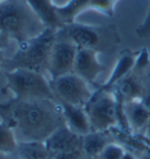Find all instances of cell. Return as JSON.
Segmentation results:
<instances>
[{
	"label": "cell",
	"mask_w": 150,
	"mask_h": 159,
	"mask_svg": "<svg viewBox=\"0 0 150 159\" xmlns=\"http://www.w3.org/2000/svg\"><path fill=\"white\" fill-rule=\"evenodd\" d=\"M0 118L14 130L19 142H45L63 124L61 108L53 99H15L0 103Z\"/></svg>",
	"instance_id": "1"
},
{
	"label": "cell",
	"mask_w": 150,
	"mask_h": 159,
	"mask_svg": "<svg viewBox=\"0 0 150 159\" xmlns=\"http://www.w3.org/2000/svg\"><path fill=\"white\" fill-rule=\"evenodd\" d=\"M45 30L26 0H5L0 4V32L18 45L33 39Z\"/></svg>",
	"instance_id": "2"
},
{
	"label": "cell",
	"mask_w": 150,
	"mask_h": 159,
	"mask_svg": "<svg viewBox=\"0 0 150 159\" xmlns=\"http://www.w3.org/2000/svg\"><path fill=\"white\" fill-rule=\"evenodd\" d=\"M58 30L46 28L35 38L18 45L13 56L4 61L6 71L13 69H30L47 73L52 48L56 41Z\"/></svg>",
	"instance_id": "3"
},
{
	"label": "cell",
	"mask_w": 150,
	"mask_h": 159,
	"mask_svg": "<svg viewBox=\"0 0 150 159\" xmlns=\"http://www.w3.org/2000/svg\"><path fill=\"white\" fill-rule=\"evenodd\" d=\"M6 88L15 99L56 101L46 74L30 69H13L5 73Z\"/></svg>",
	"instance_id": "4"
},
{
	"label": "cell",
	"mask_w": 150,
	"mask_h": 159,
	"mask_svg": "<svg viewBox=\"0 0 150 159\" xmlns=\"http://www.w3.org/2000/svg\"><path fill=\"white\" fill-rule=\"evenodd\" d=\"M91 131H109L119 125V97L113 90L99 88L85 107Z\"/></svg>",
	"instance_id": "5"
},
{
	"label": "cell",
	"mask_w": 150,
	"mask_h": 159,
	"mask_svg": "<svg viewBox=\"0 0 150 159\" xmlns=\"http://www.w3.org/2000/svg\"><path fill=\"white\" fill-rule=\"evenodd\" d=\"M91 84L75 73H69L58 79L50 80V87L55 99L59 103L83 107L89 102L94 90Z\"/></svg>",
	"instance_id": "6"
},
{
	"label": "cell",
	"mask_w": 150,
	"mask_h": 159,
	"mask_svg": "<svg viewBox=\"0 0 150 159\" xmlns=\"http://www.w3.org/2000/svg\"><path fill=\"white\" fill-rule=\"evenodd\" d=\"M77 49V46L74 45L72 41L61 38L56 33V41L52 48L47 68L49 80L58 79L66 74L73 73Z\"/></svg>",
	"instance_id": "7"
},
{
	"label": "cell",
	"mask_w": 150,
	"mask_h": 159,
	"mask_svg": "<svg viewBox=\"0 0 150 159\" xmlns=\"http://www.w3.org/2000/svg\"><path fill=\"white\" fill-rule=\"evenodd\" d=\"M58 35L72 41L77 48H91L96 49L103 41L102 30L94 26L72 22L66 24L58 30Z\"/></svg>",
	"instance_id": "8"
},
{
	"label": "cell",
	"mask_w": 150,
	"mask_h": 159,
	"mask_svg": "<svg viewBox=\"0 0 150 159\" xmlns=\"http://www.w3.org/2000/svg\"><path fill=\"white\" fill-rule=\"evenodd\" d=\"M105 70V66L99 60L97 50L91 48H79L75 57L73 73L79 75L81 79L89 84L95 83L97 77Z\"/></svg>",
	"instance_id": "9"
},
{
	"label": "cell",
	"mask_w": 150,
	"mask_h": 159,
	"mask_svg": "<svg viewBox=\"0 0 150 159\" xmlns=\"http://www.w3.org/2000/svg\"><path fill=\"white\" fill-rule=\"evenodd\" d=\"M45 144L50 156L68 151H82V136L74 134L62 124L48 136Z\"/></svg>",
	"instance_id": "10"
},
{
	"label": "cell",
	"mask_w": 150,
	"mask_h": 159,
	"mask_svg": "<svg viewBox=\"0 0 150 159\" xmlns=\"http://www.w3.org/2000/svg\"><path fill=\"white\" fill-rule=\"evenodd\" d=\"M61 108V114L63 118V124L74 134L79 136H85L91 131L88 115L83 107L59 103Z\"/></svg>",
	"instance_id": "11"
},
{
	"label": "cell",
	"mask_w": 150,
	"mask_h": 159,
	"mask_svg": "<svg viewBox=\"0 0 150 159\" xmlns=\"http://www.w3.org/2000/svg\"><path fill=\"white\" fill-rule=\"evenodd\" d=\"M26 1L46 28L55 30L62 28L63 22L59 16L55 2H53L52 0H26Z\"/></svg>",
	"instance_id": "12"
},
{
	"label": "cell",
	"mask_w": 150,
	"mask_h": 159,
	"mask_svg": "<svg viewBox=\"0 0 150 159\" xmlns=\"http://www.w3.org/2000/svg\"><path fill=\"white\" fill-rule=\"evenodd\" d=\"M123 111H124L125 122L129 129L135 132L144 131L150 122V110L145 108L144 104L141 102V99L124 102Z\"/></svg>",
	"instance_id": "13"
},
{
	"label": "cell",
	"mask_w": 150,
	"mask_h": 159,
	"mask_svg": "<svg viewBox=\"0 0 150 159\" xmlns=\"http://www.w3.org/2000/svg\"><path fill=\"white\" fill-rule=\"evenodd\" d=\"M136 63V56L131 53H124L120 56V59L117 60L114 68L110 73L108 80L105 81V84L101 85V88L107 90H111L119 82L127 77L131 69L135 67Z\"/></svg>",
	"instance_id": "14"
},
{
	"label": "cell",
	"mask_w": 150,
	"mask_h": 159,
	"mask_svg": "<svg viewBox=\"0 0 150 159\" xmlns=\"http://www.w3.org/2000/svg\"><path fill=\"white\" fill-rule=\"evenodd\" d=\"M110 143H113V140L108 131H90L82 136V152L85 156L97 158Z\"/></svg>",
	"instance_id": "15"
},
{
	"label": "cell",
	"mask_w": 150,
	"mask_h": 159,
	"mask_svg": "<svg viewBox=\"0 0 150 159\" xmlns=\"http://www.w3.org/2000/svg\"><path fill=\"white\" fill-rule=\"evenodd\" d=\"M14 154L16 158L20 159H45L52 157L49 151L46 148L45 142L39 140L19 142Z\"/></svg>",
	"instance_id": "16"
},
{
	"label": "cell",
	"mask_w": 150,
	"mask_h": 159,
	"mask_svg": "<svg viewBox=\"0 0 150 159\" xmlns=\"http://www.w3.org/2000/svg\"><path fill=\"white\" fill-rule=\"evenodd\" d=\"M116 91H117V97L122 98L124 102L128 101H134V99H141L143 96V91H142V87H141L140 82L136 79L131 77V76H127L115 85Z\"/></svg>",
	"instance_id": "17"
},
{
	"label": "cell",
	"mask_w": 150,
	"mask_h": 159,
	"mask_svg": "<svg viewBox=\"0 0 150 159\" xmlns=\"http://www.w3.org/2000/svg\"><path fill=\"white\" fill-rule=\"evenodd\" d=\"M19 144V139L11 125L0 119V154H14Z\"/></svg>",
	"instance_id": "18"
},
{
	"label": "cell",
	"mask_w": 150,
	"mask_h": 159,
	"mask_svg": "<svg viewBox=\"0 0 150 159\" xmlns=\"http://www.w3.org/2000/svg\"><path fill=\"white\" fill-rule=\"evenodd\" d=\"M125 150L117 143H110L105 148V150L97 157L99 159H122Z\"/></svg>",
	"instance_id": "19"
},
{
	"label": "cell",
	"mask_w": 150,
	"mask_h": 159,
	"mask_svg": "<svg viewBox=\"0 0 150 159\" xmlns=\"http://www.w3.org/2000/svg\"><path fill=\"white\" fill-rule=\"evenodd\" d=\"M117 1L119 0H90V10L97 11L105 15H111Z\"/></svg>",
	"instance_id": "20"
},
{
	"label": "cell",
	"mask_w": 150,
	"mask_h": 159,
	"mask_svg": "<svg viewBox=\"0 0 150 159\" xmlns=\"http://www.w3.org/2000/svg\"><path fill=\"white\" fill-rule=\"evenodd\" d=\"M136 33L141 38H148V36H150V10L148 12V14H147V16L144 18V20L137 27Z\"/></svg>",
	"instance_id": "21"
},
{
	"label": "cell",
	"mask_w": 150,
	"mask_h": 159,
	"mask_svg": "<svg viewBox=\"0 0 150 159\" xmlns=\"http://www.w3.org/2000/svg\"><path fill=\"white\" fill-rule=\"evenodd\" d=\"M83 156L82 151H68V152H60L52 156L53 159H80Z\"/></svg>",
	"instance_id": "22"
},
{
	"label": "cell",
	"mask_w": 150,
	"mask_h": 159,
	"mask_svg": "<svg viewBox=\"0 0 150 159\" xmlns=\"http://www.w3.org/2000/svg\"><path fill=\"white\" fill-rule=\"evenodd\" d=\"M148 63V52L143 50L138 56H136V63L135 66L138 68H143Z\"/></svg>",
	"instance_id": "23"
},
{
	"label": "cell",
	"mask_w": 150,
	"mask_h": 159,
	"mask_svg": "<svg viewBox=\"0 0 150 159\" xmlns=\"http://www.w3.org/2000/svg\"><path fill=\"white\" fill-rule=\"evenodd\" d=\"M141 102L144 104V107L147 108V109L150 110V90H148L147 93L143 94L142 98H141Z\"/></svg>",
	"instance_id": "24"
},
{
	"label": "cell",
	"mask_w": 150,
	"mask_h": 159,
	"mask_svg": "<svg viewBox=\"0 0 150 159\" xmlns=\"http://www.w3.org/2000/svg\"><path fill=\"white\" fill-rule=\"evenodd\" d=\"M8 41H10V39H8L6 35H4L1 32H0V49L5 48L6 46H7V43H8Z\"/></svg>",
	"instance_id": "25"
},
{
	"label": "cell",
	"mask_w": 150,
	"mask_h": 159,
	"mask_svg": "<svg viewBox=\"0 0 150 159\" xmlns=\"http://www.w3.org/2000/svg\"><path fill=\"white\" fill-rule=\"evenodd\" d=\"M122 159H138V158L135 157L133 153H130V152H128V151H125L124 154H123V157H122Z\"/></svg>",
	"instance_id": "26"
},
{
	"label": "cell",
	"mask_w": 150,
	"mask_h": 159,
	"mask_svg": "<svg viewBox=\"0 0 150 159\" xmlns=\"http://www.w3.org/2000/svg\"><path fill=\"white\" fill-rule=\"evenodd\" d=\"M143 134H144L145 138L150 140V122H149V124L147 125V128L144 129V131H143Z\"/></svg>",
	"instance_id": "27"
},
{
	"label": "cell",
	"mask_w": 150,
	"mask_h": 159,
	"mask_svg": "<svg viewBox=\"0 0 150 159\" xmlns=\"http://www.w3.org/2000/svg\"><path fill=\"white\" fill-rule=\"evenodd\" d=\"M80 159H99V158H95V157H89V156H85V154H83Z\"/></svg>",
	"instance_id": "28"
},
{
	"label": "cell",
	"mask_w": 150,
	"mask_h": 159,
	"mask_svg": "<svg viewBox=\"0 0 150 159\" xmlns=\"http://www.w3.org/2000/svg\"><path fill=\"white\" fill-rule=\"evenodd\" d=\"M45 159H53L52 157H48V158H45Z\"/></svg>",
	"instance_id": "29"
},
{
	"label": "cell",
	"mask_w": 150,
	"mask_h": 159,
	"mask_svg": "<svg viewBox=\"0 0 150 159\" xmlns=\"http://www.w3.org/2000/svg\"><path fill=\"white\" fill-rule=\"evenodd\" d=\"M2 1H5V0H0V4H1V2H2Z\"/></svg>",
	"instance_id": "30"
},
{
	"label": "cell",
	"mask_w": 150,
	"mask_h": 159,
	"mask_svg": "<svg viewBox=\"0 0 150 159\" xmlns=\"http://www.w3.org/2000/svg\"><path fill=\"white\" fill-rule=\"evenodd\" d=\"M0 159H2V156H1V154H0Z\"/></svg>",
	"instance_id": "31"
},
{
	"label": "cell",
	"mask_w": 150,
	"mask_h": 159,
	"mask_svg": "<svg viewBox=\"0 0 150 159\" xmlns=\"http://www.w3.org/2000/svg\"><path fill=\"white\" fill-rule=\"evenodd\" d=\"M15 159H20V158H15Z\"/></svg>",
	"instance_id": "32"
},
{
	"label": "cell",
	"mask_w": 150,
	"mask_h": 159,
	"mask_svg": "<svg viewBox=\"0 0 150 159\" xmlns=\"http://www.w3.org/2000/svg\"><path fill=\"white\" fill-rule=\"evenodd\" d=\"M52 1H53V2H54V0H52Z\"/></svg>",
	"instance_id": "33"
}]
</instances>
